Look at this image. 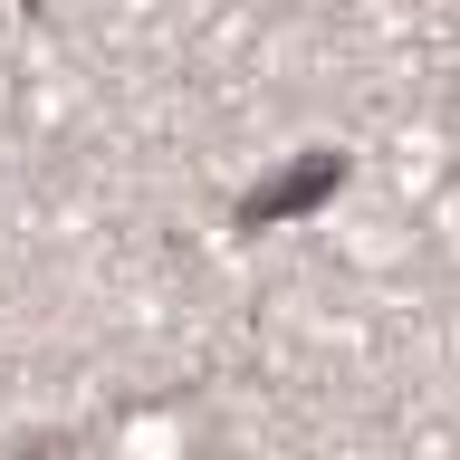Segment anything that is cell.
I'll return each mask as SVG.
<instances>
[{"instance_id":"6da1fadb","label":"cell","mask_w":460,"mask_h":460,"mask_svg":"<svg viewBox=\"0 0 460 460\" xmlns=\"http://www.w3.org/2000/svg\"><path fill=\"white\" fill-rule=\"evenodd\" d=\"M345 182V154L336 144H316V154H288L279 172H259L250 192L230 201V230H279V221H307L316 201Z\"/></svg>"}]
</instances>
